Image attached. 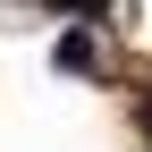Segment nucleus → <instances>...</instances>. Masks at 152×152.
<instances>
[{"mask_svg": "<svg viewBox=\"0 0 152 152\" xmlns=\"http://www.w3.org/2000/svg\"><path fill=\"white\" fill-rule=\"evenodd\" d=\"M51 68H59V76H85V68H93V34H85V26H68L59 42H51Z\"/></svg>", "mask_w": 152, "mask_h": 152, "instance_id": "f257e3e1", "label": "nucleus"}, {"mask_svg": "<svg viewBox=\"0 0 152 152\" xmlns=\"http://www.w3.org/2000/svg\"><path fill=\"white\" fill-rule=\"evenodd\" d=\"M51 9H68V17H93V9H102V0H51Z\"/></svg>", "mask_w": 152, "mask_h": 152, "instance_id": "f03ea898", "label": "nucleus"}]
</instances>
